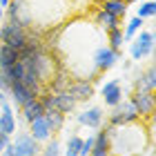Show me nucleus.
<instances>
[{"instance_id":"1","label":"nucleus","mask_w":156,"mask_h":156,"mask_svg":"<svg viewBox=\"0 0 156 156\" xmlns=\"http://www.w3.org/2000/svg\"><path fill=\"white\" fill-rule=\"evenodd\" d=\"M147 145H150V134L138 120L109 127V156H138L145 152Z\"/></svg>"},{"instance_id":"2","label":"nucleus","mask_w":156,"mask_h":156,"mask_svg":"<svg viewBox=\"0 0 156 156\" xmlns=\"http://www.w3.org/2000/svg\"><path fill=\"white\" fill-rule=\"evenodd\" d=\"M29 29H25L18 20H5L0 25V45L11 47L16 51H23L27 45V38H29Z\"/></svg>"},{"instance_id":"3","label":"nucleus","mask_w":156,"mask_h":156,"mask_svg":"<svg viewBox=\"0 0 156 156\" xmlns=\"http://www.w3.org/2000/svg\"><path fill=\"white\" fill-rule=\"evenodd\" d=\"M120 60V54L118 51H114L107 42L105 45H101L94 51V56H91V69H94V74H105V72H109L112 67L116 65V62Z\"/></svg>"},{"instance_id":"4","label":"nucleus","mask_w":156,"mask_h":156,"mask_svg":"<svg viewBox=\"0 0 156 156\" xmlns=\"http://www.w3.org/2000/svg\"><path fill=\"white\" fill-rule=\"evenodd\" d=\"M152 51H154V31L152 29H140L132 38V45H129L132 60H143L145 56H152Z\"/></svg>"},{"instance_id":"5","label":"nucleus","mask_w":156,"mask_h":156,"mask_svg":"<svg viewBox=\"0 0 156 156\" xmlns=\"http://www.w3.org/2000/svg\"><path fill=\"white\" fill-rule=\"evenodd\" d=\"M9 145H11L13 156H38V154H40V143L29 136V132L18 134V136L13 138Z\"/></svg>"},{"instance_id":"6","label":"nucleus","mask_w":156,"mask_h":156,"mask_svg":"<svg viewBox=\"0 0 156 156\" xmlns=\"http://www.w3.org/2000/svg\"><path fill=\"white\" fill-rule=\"evenodd\" d=\"M101 96H103V101H105L107 107H116L118 103H123V96H125L123 80H120V78H109L101 87Z\"/></svg>"},{"instance_id":"7","label":"nucleus","mask_w":156,"mask_h":156,"mask_svg":"<svg viewBox=\"0 0 156 156\" xmlns=\"http://www.w3.org/2000/svg\"><path fill=\"white\" fill-rule=\"evenodd\" d=\"M129 101L134 103L138 116L140 118H152L154 114V105H156V96L154 91H132V98Z\"/></svg>"},{"instance_id":"8","label":"nucleus","mask_w":156,"mask_h":156,"mask_svg":"<svg viewBox=\"0 0 156 156\" xmlns=\"http://www.w3.org/2000/svg\"><path fill=\"white\" fill-rule=\"evenodd\" d=\"M67 94L76 103H87L89 98H94V83L85 80V78H74L67 87Z\"/></svg>"},{"instance_id":"9","label":"nucleus","mask_w":156,"mask_h":156,"mask_svg":"<svg viewBox=\"0 0 156 156\" xmlns=\"http://www.w3.org/2000/svg\"><path fill=\"white\" fill-rule=\"evenodd\" d=\"M7 96H11V101L18 105V107H23L25 103H29L34 101V98H38V94L34 89L29 87H25L23 83H16V80H11L9 83V89H7Z\"/></svg>"},{"instance_id":"10","label":"nucleus","mask_w":156,"mask_h":156,"mask_svg":"<svg viewBox=\"0 0 156 156\" xmlns=\"http://www.w3.org/2000/svg\"><path fill=\"white\" fill-rule=\"evenodd\" d=\"M103 109L101 107H87V109H83V112H78L76 114V120H78V125H83V127H91V129H98V127L103 125Z\"/></svg>"},{"instance_id":"11","label":"nucleus","mask_w":156,"mask_h":156,"mask_svg":"<svg viewBox=\"0 0 156 156\" xmlns=\"http://www.w3.org/2000/svg\"><path fill=\"white\" fill-rule=\"evenodd\" d=\"M29 136L34 140H38V143H47L49 138H54V132L49 127V123L45 120V116H40V118L29 123Z\"/></svg>"},{"instance_id":"12","label":"nucleus","mask_w":156,"mask_h":156,"mask_svg":"<svg viewBox=\"0 0 156 156\" xmlns=\"http://www.w3.org/2000/svg\"><path fill=\"white\" fill-rule=\"evenodd\" d=\"M156 89V72L154 65H150L145 72H140L134 78V91H154Z\"/></svg>"},{"instance_id":"13","label":"nucleus","mask_w":156,"mask_h":156,"mask_svg":"<svg viewBox=\"0 0 156 156\" xmlns=\"http://www.w3.org/2000/svg\"><path fill=\"white\" fill-rule=\"evenodd\" d=\"M0 132L7 134V136L16 134V116H13V109H11L9 101L0 107Z\"/></svg>"},{"instance_id":"14","label":"nucleus","mask_w":156,"mask_h":156,"mask_svg":"<svg viewBox=\"0 0 156 156\" xmlns=\"http://www.w3.org/2000/svg\"><path fill=\"white\" fill-rule=\"evenodd\" d=\"M89 156H109V127H103L94 136V147Z\"/></svg>"},{"instance_id":"15","label":"nucleus","mask_w":156,"mask_h":156,"mask_svg":"<svg viewBox=\"0 0 156 156\" xmlns=\"http://www.w3.org/2000/svg\"><path fill=\"white\" fill-rule=\"evenodd\" d=\"M20 58V51H16V49H11V47H5V45H0V72L7 74L9 69L18 62Z\"/></svg>"},{"instance_id":"16","label":"nucleus","mask_w":156,"mask_h":156,"mask_svg":"<svg viewBox=\"0 0 156 156\" xmlns=\"http://www.w3.org/2000/svg\"><path fill=\"white\" fill-rule=\"evenodd\" d=\"M94 25H98V27H101V29H105V31H109V29H116V27H120V18L112 16V13L103 11V9H96V13H94Z\"/></svg>"},{"instance_id":"17","label":"nucleus","mask_w":156,"mask_h":156,"mask_svg":"<svg viewBox=\"0 0 156 156\" xmlns=\"http://www.w3.org/2000/svg\"><path fill=\"white\" fill-rule=\"evenodd\" d=\"M20 114H23V118L27 120V123H31V120H36V118H40L42 114H45V109H42L38 98H34V101L25 103L23 107H20Z\"/></svg>"},{"instance_id":"18","label":"nucleus","mask_w":156,"mask_h":156,"mask_svg":"<svg viewBox=\"0 0 156 156\" xmlns=\"http://www.w3.org/2000/svg\"><path fill=\"white\" fill-rule=\"evenodd\" d=\"M54 98H56V109H58L60 114H65V116L72 114V112L76 109V105H78L67 91H58V94H54Z\"/></svg>"},{"instance_id":"19","label":"nucleus","mask_w":156,"mask_h":156,"mask_svg":"<svg viewBox=\"0 0 156 156\" xmlns=\"http://www.w3.org/2000/svg\"><path fill=\"white\" fill-rule=\"evenodd\" d=\"M98 9H103V11H107V13H112V16H116V18L123 20L125 13H127V5L120 2V0H103Z\"/></svg>"},{"instance_id":"20","label":"nucleus","mask_w":156,"mask_h":156,"mask_svg":"<svg viewBox=\"0 0 156 156\" xmlns=\"http://www.w3.org/2000/svg\"><path fill=\"white\" fill-rule=\"evenodd\" d=\"M42 116H45V120L49 123V127H51L54 136L62 129V125H65V114H60L58 109H49V112H45Z\"/></svg>"},{"instance_id":"21","label":"nucleus","mask_w":156,"mask_h":156,"mask_svg":"<svg viewBox=\"0 0 156 156\" xmlns=\"http://www.w3.org/2000/svg\"><path fill=\"white\" fill-rule=\"evenodd\" d=\"M105 36H107V45L114 49V51H123V42H125V36H123V27H116V29H109L105 31Z\"/></svg>"},{"instance_id":"22","label":"nucleus","mask_w":156,"mask_h":156,"mask_svg":"<svg viewBox=\"0 0 156 156\" xmlns=\"http://www.w3.org/2000/svg\"><path fill=\"white\" fill-rule=\"evenodd\" d=\"M116 107H118L120 114H123L125 123H136V120H140V116H138V112H136V107H134L132 101H123V103H118Z\"/></svg>"},{"instance_id":"23","label":"nucleus","mask_w":156,"mask_h":156,"mask_svg":"<svg viewBox=\"0 0 156 156\" xmlns=\"http://www.w3.org/2000/svg\"><path fill=\"white\" fill-rule=\"evenodd\" d=\"M143 25H145V20L143 18H138V16H134V18H129L125 23V29H123V36H125V40H132L136 34L143 29Z\"/></svg>"},{"instance_id":"24","label":"nucleus","mask_w":156,"mask_h":156,"mask_svg":"<svg viewBox=\"0 0 156 156\" xmlns=\"http://www.w3.org/2000/svg\"><path fill=\"white\" fill-rule=\"evenodd\" d=\"M80 147H83V138L78 134H72L65 143V156H78L80 154Z\"/></svg>"},{"instance_id":"25","label":"nucleus","mask_w":156,"mask_h":156,"mask_svg":"<svg viewBox=\"0 0 156 156\" xmlns=\"http://www.w3.org/2000/svg\"><path fill=\"white\" fill-rule=\"evenodd\" d=\"M60 143H58V140H56V138H49L47 140V145L45 147H40V154L38 156H60Z\"/></svg>"},{"instance_id":"26","label":"nucleus","mask_w":156,"mask_h":156,"mask_svg":"<svg viewBox=\"0 0 156 156\" xmlns=\"http://www.w3.org/2000/svg\"><path fill=\"white\" fill-rule=\"evenodd\" d=\"M156 13V5H154V0H147V2H143L140 7H136V16L138 18H152Z\"/></svg>"},{"instance_id":"27","label":"nucleus","mask_w":156,"mask_h":156,"mask_svg":"<svg viewBox=\"0 0 156 156\" xmlns=\"http://www.w3.org/2000/svg\"><path fill=\"white\" fill-rule=\"evenodd\" d=\"M91 147H94V136L83 138V147H80V154H78V156H89L91 154Z\"/></svg>"},{"instance_id":"28","label":"nucleus","mask_w":156,"mask_h":156,"mask_svg":"<svg viewBox=\"0 0 156 156\" xmlns=\"http://www.w3.org/2000/svg\"><path fill=\"white\" fill-rule=\"evenodd\" d=\"M9 143H11V136H7V134L0 132V154H2V150H5V147L9 145Z\"/></svg>"},{"instance_id":"29","label":"nucleus","mask_w":156,"mask_h":156,"mask_svg":"<svg viewBox=\"0 0 156 156\" xmlns=\"http://www.w3.org/2000/svg\"><path fill=\"white\" fill-rule=\"evenodd\" d=\"M7 103V94H5V91L2 89H0V107H2V105Z\"/></svg>"},{"instance_id":"30","label":"nucleus","mask_w":156,"mask_h":156,"mask_svg":"<svg viewBox=\"0 0 156 156\" xmlns=\"http://www.w3.org/2000/svg\"><path fill=\"white\" fill-rule=\"evenodd\" d=\"M123 69H125V72H127V69H132V60H125L123 62Z\"/></svg>"},{"instance_id":"31","label":"nucleus","mask_w":156,"mask_h":156,"mask_svg":"<svg viewBox=\"0 0 156 156\" xmlns=\"http://www.w3.org/2000/svg\"><path fill=\"white\" fill-rule=\"evenodd\" d=\"M7 5H9V0H0V9H7Z\"/></svg>"},{"instance_id":"32","label":"nucleus","mask_w":156,"mask_h":156,"mask_svg":"<svg viewBox=\"0 0 156 156\" xmlns=\"http://www.w3.org/2000/svg\"><path fill=\"white\" fill-rule=\"evenodd\" d=\"M120 2H125V5H127V7H129V5H132V2H136V0H120Z\"/></svg>"},{"instance_id":"33","label":"nucleus","mask_w":156,"mask_h":156,"mask_svg":"<svg viewBox=\"0 0 156 156\" xmlns=\"http://www.w3.org/2000/svg\"><path fill=\"white\" fill-rule=\"evenodd\" d=\"M2 16H5V13H2V9H0V25H2Z\"/></svg>"},{"instance_id":"34","label":"nucleus","mask_w":156,"mask_h":156,"mask_svg":"<svg viewBox=\"0 0 156 156\" xmlns=\"http://www.w3.org/2000/svg\"><path fill=\"white\" fill-rule=\"evenodd\" d=\"M143 2H147V0H143Z\"/></svg>"}]
</instances>
